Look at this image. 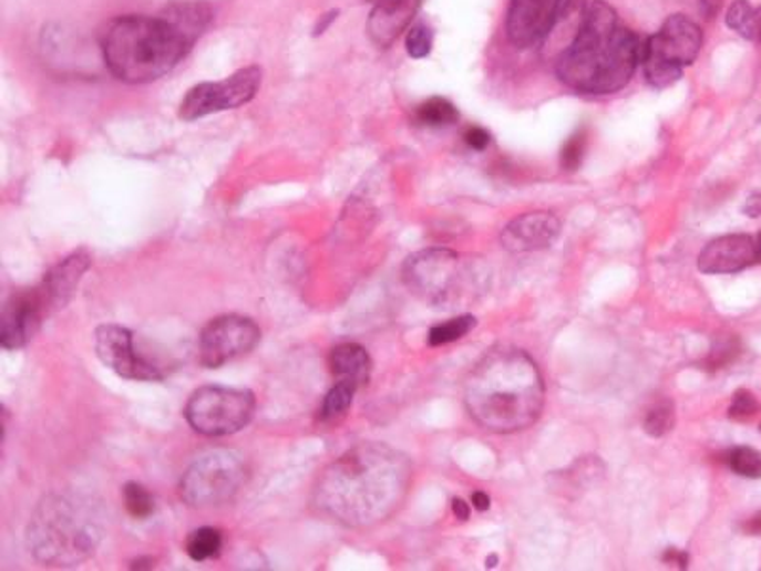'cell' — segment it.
Returning <instances> with one entry per match:
<instances>
[{
	"label": "cell",
	"instance_id": "17",
	"mask_svg": "<svg viewBox=\"0 0 761 571\" xmlns=\"http://www.w3.org/2000/svg\"><path fill=\"white\" fill-rule=\"evenodd\" d=\"M421 0H379L368 20V34L379 48H389L397 41L418 14Z\"/></svg>",
	"mask_w": 761,
	"mask_h": 571
},
{
	"label": "cell",
	"instance_id": "38",
	"mask_svg": "<svg viewBox=\"0 0 761 571\" xmlns=\"http://www.w3.org/2000/svg\"><path fill=\"white\" fill-rule=\"evenodd\" d=\"M750 41L761 42V4L754 8V18H752V39Z\"/></svg>",
	"mask_w": 761,
	"mask_h": 571
},
{
	"label": "cell",
	"instance_id": "2",
	"mask_svg": "<svg viewBox=\"0 0 761 571\" xmlns=\"http://www.w3.org/2000/svg\"><path fill=\"white\" fill-rule=\"evenodd\" d=\"M472 419L498 435L532 427L545 406L539 367L522 349L493 347L480 359L463 387Z\"/></svg>",
	"mask_w": 761,
	"mask_h": 571
},
{
	"label": "cell",
	"instance_id": "33",
	"mask_svg": "<svg viewBox=\"0 0 761 571\" xmlns=\"http://www.w3.org/2000/svg\"><path fill=\"white\" fill-rule=\"evenodd\" d=\"M465 142L471 149L484 150L492 142V136L480 126H471V128L465 129Z\"/></svg>",
	"mask_w": 761,
	"mask_h": 571
},
{
	"label": "cell",
	"instance_id": "28",
	"mask_svg": "<svg viewBox=\"0 0 761 571\" xmlns=\"http://www.w3.org/2000/svg\"><path fill=\"white\" fill-rule=\"evenodd\" d=\"M752 18H754V7L748 0H734L726 14V23L731 31L741 34L742 39H752Z\"/></svg>",
	"mask_w": 761,
	"mask_h": 571
},
{
	"label": "cell",
	"instance_id": "40",
	"mask_svg": "<svg viewBox=\"0 0 761 571\" xmlns=\"http://www.w3.org/2000/svg\"><path fill=\"white\" fill-rule=\"evenodd\" d=\"M744 530H747L748 533H761V515L752 518V520L744 526Z\"/></svg>",
	"mask_w": 761,
	"mask_h": 571
},
{
	"label": "cell",
	"instance_id": "27",
	"mask_svg": "<svg viewBox=\"0 0 761 571\" xmlns=\"http://www.w3.org/2000/svg\"><path fill=\"white\" fill-rule=\"evenodd\" d=\"M731 470L744 478H761V454L750 446H739L728 454Z\"/></svg>",
	"mask_w": 761,
	"mask_h": 571
},
{
	"label": "cell",
	"instance_id": "13",
	"mask_svg": "<svg viewBox=\"0 0 761 571\" xmlns=\"http://www.w3.org/2000/svg\"><path fill=\"white\" fill-rule=\"evenodd\" d=\"M48 314H52V309L41 286L12 293L0 314V345L8 351L25 347L41 330Z\"/></svg>",
	"mask_w": 761,
	"mask_h": 571
},
{
	"label": "cell",
	"instance_id": "5",
	"mask_svg": "<svg viewBox=\"0 0 761 571\" xmlns=\"http://www.w3.org/2000/svg\"><path fill=\"white\" fill-rule=\"evenodd\" d=\"M191 48L193 44L162 14L116 18L102 39L105 68L130 84H147L168 75Z\"/></svg>",
	"mask_w": 761,
	"mask_h": 571
},
{
	"label": "cell",
	"instance_id": "31",
	"mask_svg": "<svg viewBox=\"0 0 761 571\" xmlns=\"http://www.w3.org/2000/svg\"><path fill=\"white\" fill-rule=\"evenodd\" d=\"M585 132L573 134V136L567 139L564 149H562V155H559V163H562V168H564V170L575 172L579 168L580 163H583V155H585Z\"/></svg>",
	"mask_w": 761,
	"mask_h": 571
},
{
	"label": "cell",
	"instance_id": "12",
	"mask_svg": "<svg viewBox=\"0 0 761 571\" xmlns=\"http://www.w3.org/2000/svg\"><path fill=\"white\" fill-rule=\"evenodd\" d=\"M94 347L103 366L124 380L161 381L164 377L162 367L135 347L134 333L128 328L103 324L95 330Z\"/></svg>",
	"mask_w": 761,
	"mask_h": 571
},
{
	"label": "cell",
	"instance_id": "8",
	"mask_svg": "<svg viewBox=\"0 0 761 571\" xmlns=\"http://www.w3.org/2000/svg\"><path fill=\"white\" fill-rule=\"evenodd\" d=\"M248 467L235 449H214L198 457L183 475L179 491L191 507H216L229 503L243 490Z\"/></svg>",
	"mask_w": 761,
	"mask_h": 571
},
{
	"label": "cell",
	"instance_id": "41",
	"mask_svg": "<svg viewBox=\"0 0 761 571\" xmlns=\"http://www.w3.org/2000/svg\"><path fill=\"white\" fill-rule=\"evenodd\" d=\"M497 565V557L493 554V557L487 558V564H485V568H495Z\"/></svg>",
	"mask_w": 761,
	"mask_h": 571
},
{
	"label": "cell",
	"instance_id": "4",
	"mask_svg": "<svg viewBox=\"0 0 761 571\" xmlns=\"http://www.w3.org/2000/svg\"><path fill=\"white\" fill-rule=\"evenodd\" d=\"M105 536L102 505L81 494H52L37 505L25 541L37 562L74 568L89 560Z\"/></svg>",
	"mask_w": 761,
	"mask_h": 571
},
{
	"label": "cell",
	"instance_id": "43",
	"mask_svg": "<svg viewBox=\"0 0 761 571\" xmlns=\"http://www.w3.org/2000/svg\"><path fill=\"white\" fill-rule=\"evenodd\" d=\"M371 2H379V0H371Z\"/></svg>",
	"mask_w": 761,
	"mask_h": 571
},
{
	"label": "cell",
	"instance_id": "19",
	"mask_svg": "<svg viewBox=\"0 0 761 571\" xmlns=\"http://www.w3.org/2000/svg\"><path fill=\"white\" fill-rule=\"evenodd\" d=\"M195 46L212 21V8L200 0H177L161 12Z\"/></svg>",
	"mask_w": 761,
	"mask_h": 571
},
{
	"label": "cell",
	"instance_id": "10",
	"mask_svg": "<svg viewBox=\"0 0 761 571\" xmlns=\"http://www.w3.org/2000/svg\"><path fill=\"white\" fill-rule=\"evenodd\" d=\"M261 69L251 65L236 71L223 81L196 84L183 97L179 116L191 123L222 111L238 110L256 97L261 89Z\"/></svg>",
	"mask_w": 761,
	"mask_h": 571
},
{
	"label": "cell",
	"instance_id": "24",
	"mask_svg": "<svg viewBox=\"0 0 761 571\" xmlns=\"http://www.w3.org/2000/svg\"><path fill=\"white\" fill-rule=\"evenodd\" d=\"M474 326H476V319L472 314H463V316H457V319L436 324L429 332V345L431 347H440V345L453 343V341L465 338L466 333L472 332Z\"/></svg>",
	"mask_w": 761,
	"mask_h": 571
},
{
	"label": "cell",
	"instance_id": "44",
	"mask_svg": "<svg viewBox=\"0 0 761 571\" xmlns=\"http://www.w3.org/2000/svg\"><path fill=\"white\" fill-rule=\"evenodd\" d=\"M760 430H761V425H760Z\"/></svg>",
	"mask_w": 761,
	"mask_h": 571
},
{
	"label": "cell",
	"instance_id": "26",
	"mask_svg": "<svg viewBox=\"0 0 761 571\" xmlns=\"http://www.w3.org/2000/svg\"><path fill=\"white\" fill-rule=\"evenodd\" d=\"M124 505L130 512V517L135 520H147L155 512V499L148 494L142 484L128 482L122 490Z\"/></svg>",
	"mask_w": 761,
	"mask_h": 571
},
{
	"label": "cell",
	"instance_id": "1",
	"mask_svg": "<svg viewBox=\"0 0 761 571\" xmlns=\"http://www.w3.org/2000/svg\"><path fill=\"white\" fill-rule=\"evenodd\" d=\"M411 484V463L381 443L358 444L330 463L312 490L322 517L344 528H370L402 505Z\"/></svg>",
	"mask_w": 761,
	"mask_h": 571
},
{
	"label": "cell",
	"instance_id": "22",
	"mask_svg": "<svg viewBox=\"0 0 761 571\" xmlns=\"http://www.w3.org/2000/svg\"><path fill=\"white\" fill-rule=\"evenodd\" d=\"M357 391V385L351 383V381L337 380L336 385L330 388V393L323 398L322 408H320V419L322 422H336L341 415L347 414V409L351 408Z\"/></svg>",
	"mask_w": 761,
	"mask_h": 571
},
{
	"label": "cell",
	"instance_id": "45",
	"mask_svg": "<svg viewBox=\"0 0 761 571\" xmlns=\"http://www.w3.org/2000/svg\"><path fill=\"white\" fill-rule=\"evenodd\" d=\"M760 123H761V118H760Z\"/></svg>",
	"mask_w": 761,
	"mask_h": 571
},
{
	"label": "cell",
	"instance_id": "39",
	"mask_svg": "<svg viewBox=\"0 0 761 571\" xmlns=\"http://www.w3.org/2000/svg\"><path fill=\"white\" fill-rule=\"evenodd\" d=\"M701 4L708 15H714L720 10L721 0H701Z\"/></svg>",
	"mask_w": 761,
	"mask_h": 571
},
{
	"label": "cell",
	"instance_id": "35",
	"mask_svg": "<svg viewBox=\"0 0 761 571\" xmlns=\"http://www.w3.org/2000/svg\"><path fill=\"white\" fill-rule=\"evenodd\" d=\"M662 560H665L667 564H678L680 568H688L689 564L688 552L676 551V549H668Z\"/></svg>",
	"mask_w": 761,
	"mask_h": 571
},
{
	"label": "cell",
	"instance_id": "20",
	"mask_svg": "<svg viewBox=\"0 0 761 571\" xmlns=\"http://www.w3.org/2000/svg\"><path fill=\"white\" fill-rule=\"evenodd\" d=\"M330 367L337 380L351 381L358 388L370 381V354L357 343L337 345L330 353Z\"/></svg>",
	"mask_w": 761,
	"mask_h": 571
},
{
	"label": "cell",
	"instance_id": "23",
	"mask_svg": "<svg viewBox=\"0 0 761 571\" xmlns=\"http://www.w3.org/2000/svg\"><path fill=\"white\" fill-rule=\"evenodd\" d=\"M222 531L216 530V528H198L187 538L185 551L189 554L191 560L204 562L209 558H216L222 552Z\"/></svg>",
	"mask_w": 761,
	"mask_h": 571
},
{
	"label": "cell",
	"instance_id": "16",
	"mask_svg": "<svg viewBox=\"0 0 761 571\" xmlns=\"http://www.w3.org/2000/svg\"><path fill=\"white\" fill-rule=\"evenodd\" d=\"M559 229L562 225L551 211H529L506 225L501 242L508 252H535L553 245L558 238Z\"/></svg>",
	"mask_w": 761,
	"mask_h": 571
},
{
	"label": "cell",
	"instance_id": "11",
	"mask_svg": "<svg viewBox=\"0 0 761 571\" xmlns=\"http://www.w3.org/2000/svg\"><path fill=\"white\" fill-rule=\"evenodd\" d=\"M261 340V330L254 320L240 314H225L208 322L198 340L200 364L222 367L251 353Z\"/></svg>",
	"mask_w": 761,
	"mask_h": 571
},
{
	"label": "cell",
	"instance_id": "15",
	"mask_svg": "<svg viewBox=\"0 0 761 571\" xmlns=\"http://www.w3.org/2000/svg\"><path fill=\"white\" fill-rule=\"evenodd\" d=\"M761 259L758 238L750 235H726L702 248L699 269L707 274L744 271Z\"/></svg>",
	"mask_w": 761,
	"mask_h": 571
},
{
	"label": "cell",
	"instance_id": "32",
	"mask_svg": "<svg viewBox=\"0 0 761 571\" xmlns=\"http://www.w3.org/2000/svg\"><path fill=\"white\" fill-rule=\"evenodd\" d=\"M737 354V347L734 343H720V347L712 349V353L708 356V367H723L728 362L733 361V356Z\"/></svg>",
	"mask_w": 761,
	"mask_h": 571
},
{
	"label": "cell",
	"instance_id": "9",
	"mask_svg": "<svg viewBox=\"0 0 761 571\" xmlns=\"http://www.w3.org/2000/svg\"><path fill=\"white\" fill-rule=\"evenodd\" d=\"M256 408V396L251 391L208 385L191 395L183 414L200 435L229 436L248 427Z\"/></svg>",
	"mask_w": 761,
	"mask_h": 571
},
{
	"label": "cell",
	"instance_id": "18",
	"mask_svg": "<svg viewBox=\"0 0 761 571\" xmlns=\"http://www.w3.org/2000/svg\"><path fill=\"white\" fill-rule=\"evenodd\" d=\"M90 266H92V258L89 253L76 252L47 272V277L39 286H41L42 293L47 295L48 305L52 309V313L61 307L68 305Z\"/></svg>",
	"mask_w": 761,
	"mask_h": 571
},
{
	"label": "cell",
	"instance_id": "3",
	"mask_svg": "<svg viewBox=\"0 0 761 571\" xmlns=\"http://www.w3.org/2000/svg\"><path fill=\"white\" fill-rule=\"evenodd\" d=\"M641 58L640 39L620 25L604 0L586 7L577 37L559 54L556 75L580 94H615L625 89Z\"/></svg>",
	"mask_w": 761,
	"mask_h": 571
},
{
	"label": "cell",
	"instance_id": "42",
	"mask_svg": "<svg viewBox=\"0 0 761 571\" xmlns=\"http://www.w3.org/2000/svg\"><path fill=\"white\" fill-rule=\"evenodd\" d=\"M758 245H760V250H761V232H760V237H758Z\"/></svg>",
	"mask_w": 761,
	"mask_h": 571
},
{
	"label": "cell",
	"instance_id": "14",
	"mask_svg": "<svg viewBox=\"0 0 761 571\" xmlns=\"http://www.w3.org/2000/svg\"><path fill=\"white\" fill-rule=\"evenodd\" d=\"M564 0H511L506 12V34L514 46H535L545 41L562 10Z\"/></svg>",
	"mask_w": 761,
	"mask_h": 571
},
{
	"label": "cell",
	"instance_id": "25",
	"mask_svg": "<svg viewBox=\"0 0 761 571\" xmlns=\"http://www.w3.org/2000/svg\"><path fill=\"white\" fill-rule=\"evenodd\" d=\"M673 423H676L673 402L665 398V401L657 402L654 408L647 412L644 428H646L647 435L660 438V436L668 435L672 430Z\"/></svg>",
	"mask_w": 761,
	"mask_h": 571
},
{
	"label": "cell",
	"instance_id": "34",
	"mask_svg": "<svg viewBox=\"0 0 761 571\" xmlns=\"http://www.w3.org/2000/svg\"><path fill=\"white\" fill-rule=\"evenodd\" d=\"M742 211L747 214L748 218H760L761 216V193H752L747 198V203L742 206Z\"/></svg>",
	"mask_w": 761,
	"mask_h": 571
},
{
	"label": "cell",
	"instance_id": "21",
	"mask_svg": "<svg viewBox=\"0 0 761 571\" xmlns=\"http://www.w3.org/2000/svg\"><path fill=\"white\" fill-rule=\"evenodd\" d=\"M415 118L419 124L423 126H431V128H440V126H450L459 121V111L450 100L445 97H431L426 102L421 103L415 110Z\"/></svg>",
	"mask_w": 761,
	"mask_h": 571
},
{
	"label": "cell",
	"instance_id": "36",
	"mask_svg": "<svg viewBox=\"0 0 761 571\" xmlns=\"http://www.w3.org/2000/svg\"><path fill=\"white\" fill-rule=\"evenodd\" d=\"M453 515L459 518V520H469L471 518V509H469V505L463 501V499H459V497H455L453 499Z\"/></svg>",
	"mask_w": 761,
	"mask_h": 571
},
{
	"label": "cell",
	"instance_id": "6",
	"mask_svg": "<svg viewBox=\"0 0 761 571\" xmlns=\"http://www.w3.org/2000/svg\"><path fill=\"white\" fill-rule=\"evenodd\" d=\"M402 280L415 298L429 305L457 307L485 292L490 274L479 261H466L445 248H431L405 259Z\"/></svg>",
	"mask_w": 761,
	"mask_h": 571
},
{
	"label": "cell",
	"instance_id": "37",
	"mask_svg": "<svg viewBox=\"0 0 761 571\" xmlns=\"http://www.w3.org/2000/svg\"><path fill=\"white\" fill-rule=\"evenodd\" d=\"M472 505L476 507V510H482V512H484V510L490 509L492 499H490L484 491H476V494H472Z\"/></svg>",
	"mask_w": 761,
	"mask_h": 571
},
{
	"label": "cell",
	"instance_id": "30",
	"mask_svg": "<svg viewBox=\"0 0 761 571\" xmlns=\"http://www.w3.org/2000/svg\"><path fill=\"white\" fill-rule=\"evenodd\" d=\"M758 414H760V402L755 401V396L747 388L737 391L729 406V417L734 422H748Z\"/></svg>",
	"mask_w": 761,
	"mask_h": 571
},
{
	"label": "cell",
	"instance_id": "7",
	"mask_svg": "<svg viewBox=\"0 0 761 571\" xmlns=\"http://www.w3.org/2000/svg\"><path fill=\"white\" fill-rule=\"evenodd\" d=\"M702 31L689 15L673 14L641 46L644 75L654 89H668L680 81L683 69L701 52Z\"/></svg>",
	"mask_w": 761,
	"mask_h": 571
},
{
	"label": "cell",
	"instance_id": "29",
	"mask_svg": "<svg viewBox=\"0 0 761 571\" xmlns=\"http://www.w3.org/2000/svg\"><path fill=\"white\" fill-rule=\"evenodd\" d=\"M405 48H408V54H410L413 60L426 58V55L431 54L432 50L431 29L426 28L425 23H415V25L408 31Z\"/></svg>",
	"mask_w": 761,
	"mask_h": 571
}]
</instances>
